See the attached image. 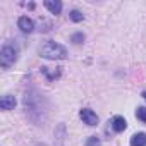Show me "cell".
<instances>
[{"mask_svg":"<svg viewBox=\"0 0 146 146\" xmlns=\"http://www.w3.org/2000/svg\"><path fill=\"white\" fill-rule=\"evenodd\" d=\"M40 55L48 60H64L67 58V50L55 41H46L40 46Z\"/></svg>","mask_w":146,"mask_h":146,"instance_id":"obj_1","label":"cell"},{"mask_svg":"<svg viewBox=\"0 0 146 146\" xmlns=\"http://www.w3.org/2000/svg\"><path fill=\"white\" fill-rule=\"evenodd\" d=\"M17 58V50L12 46V45H5L2 48V52H0V64H2V67H11Z\"/></svg>","mask_w":146,"mask_h":146,"instance_id":"obj_2","label":"cell"},{"mask_svg":"<svg viewBox=\"0 0 146 146\" xmlns=\"http://www.w3.org/2000/svg\"><path fill=\"white\" fill-rule=\"evenodd\" d=\"M79 115H81L83 122L88 124V125H96V122H98V115H96L93 110H90V108H83V110L79 112Z\"/></svg>","mask_w":146,"mask_h":146,"instance_id":"obj_3","label":"cell"},{"mask_svg":"<svg viewBox=\"0 0 146 146\" xmlns=\"http://www.w3.org/2000/svg\"><path fill=\"white\" fill-rule=\"evenodd\" d=\"M17 26H19V28H21V31H24V33H31V31L35 29V23H33V19H29L28 16L19 17Z\"/></svg>","mask_w":146,"mask_h":146,"instance_id":"obj_4","label":"cell"},{"mask_svg":"<svg viewBox=\"0 0 146 146\" xmlns=\"http://www.w3.org/2000/svg\"><path fill=\"white\" fill-rule=\"evenodd\" d=\"M125 127H127V122H125L124 117H120V115L113 117V120H112V129H113L115 132H122V131H125Z\"/></svg>","mask_w":146,"mask_h":146,"instance_id":"obj_5","label":"cell"},{"mask_svg":"<svg viewBox=\"0 0 146 146\" xmlns=\"http://www.w3.org/2000/svg\"><path fill=\"white\" fill-rule=\"evenodd\" d=\"M16 107V98L11 95H5L2 100H0V108L2 110H12Z\"/></svg>","mask_w":146,"mask_h":146,"instance_id":"obj_6","label":"cell"},{"mask_svg":"<svg viewBox=\"0 0 146 146\" xmlns=\"http://www.w3.org/2000/svg\"><path fill=\"white\" fill-rule=\"evenodd\" d=\"M45 7H46L52 14H60V11H62V4L58 2V0H46V2H45Z\"/></svg>","mask_w":146,"mask_h":146,"instance_id":"obj_7","label":"cell"},{"mask_svg":"<svg viewBox=\"0 0 146 146\" xmlns=\"http://www.w3.org/2000/svg\"><path fill=\"white\" fill-rule=\"evenodd\" d=\"M131 146H146V134L137 132L131 137Z\"/></svg>","mask_w":146,"mask_h":146,"instance_id":"obj_8","label":"cell"},{"mask_svg":"<svg viewBox=\"0 0 146 146\" xmlns=\"http://www.w3.org/2000/svg\"><path fill=\"white\" fill-rule=\"evenodd\" d=\"M136 115H137L139 120H143V122L146 124V107H139V108L136 110Z\"/></svg>","mask_w":146,"mask_h":146,"instance_id":"obj_9","label":"cell"},{"mask_svg":"<svg viewBox=\"0 0 146 146\" xmlns=\"http://www.w3.org/2000/svg\"><path fill=\"white\" fill-rule=\"evenodd\" d=\"M70 19L74 21V23H79V21H83V19H84V16H83L79 11H72V12H70Z\"/></svg>","mask_w":146,"mask_h":146,"instance_id":"obj_10","label":"cell"},{"mask_svg":"<svg viewBox=\"0 0 146 146\" xmlns=\"http://www.w3.org/2000/svg\"><path fill=\"white\" fill-rule=\"evenodd\" d=\"M86 146H102V143H100V139L96 136H91V137H88Z\"/></svg>","mask_w":146,"mask_h":146,"instance_id":"obj_11","label":"cell"},{"mask_svg":"<svg viewBox=\"0 0 146 146\" xmlns=\"http://www.w3.org/2000/svg\"><path fill=\"white\" fill-rule=\"evenodd\" d=\"M72 41H74L76 45H81L83 41H84V35L83 33H76V35H72V38H70Z\"/></svg>","mask_w":146,"mask_h":146,"instance_id":"obj_12","label":"cell"},{"mask_svg":"<svg viewBox=\"0 0 146 146\" xmlns=\"http://www.w3.org/2000/svg\"><path fill=\"white\" fill-rule=\"evenodd\" d=\"M41 70H43V74L48 76V79H55V78H58V74H60V72H50L48 67H41Z\"/></svg>","mask_w":146,"mask_h":146,"instance_id":"obj_13","label":"cell"},{"mask_svg":"<svg viewBox=\"0 0 146 146\" xmlns=\"http://www.w3.org/2000/svg\"><path fill=\"white\" fill-rule=\"evenodd\" d=\"M143 98H144V100H146V91H144V93H143Z\"/></svg>","mask_w":146,"mask_h":146,"instance_id":"obj_14","label":"cell"}]
</instances>
